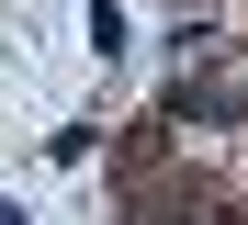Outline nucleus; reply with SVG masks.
Returning a JSON list of instances; mask_svg holds the SVG:
<instances>
[{"instance_id": "nucleus-1", "label": "nucleus", "mask_w": 248, "mask_h": 225, "mask_svg": "<svg viewBox=\"0 0 248 225\" xmlns=\"http://www.w3.org/2000/svg\"><path fill=\"white\" fill-rule=\"evenodd\" d=\"M170 113H181V124H237V90H226V79H181Z\"/></svg>"}, {"instance_id": "nucleus-2", "label": "nucleus", "mask_w": 248, "mask_h": 225, "mask_svg": "<svg viewBox=\"0 0 248 225\" xmlns=\"http://www.w3.org/2000/svg\"><path fill=\"white\" fill-rule=\"evenodd\" d=\"M0 225H23V203H0Z\"/></svg>"}, {"instance_id": "nucleus-3", "label": "nucleus", "mask_w": 248, "mask_h": 225, "mask_svg": "<svg viewBox=\"0 0 248 225\" xmlns=\"http://www.w3.org/2000/svg\"><path fill=\"white\" fill-rule=\"evenodd\" d=\"M170 225H215V214H170Z\"/></svg>"}]
</instances>
